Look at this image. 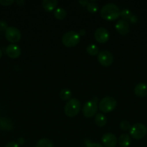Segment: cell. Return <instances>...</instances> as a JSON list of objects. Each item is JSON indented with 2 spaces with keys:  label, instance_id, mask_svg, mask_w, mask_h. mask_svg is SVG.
I'll return each instance as SVG.
<instances>
[{
  "label": "cell",
  "instance_id": "35",
  "mask_svg": "<svg viewBox=\"0 0 147 147\" xmlns=\"http://www.w3.org/2000/svg\"></svg>",
  "mask_w": 147,
  "mask_h": 147
},
{
  "label": "cell",
  "instance_id": "6",
  "mask_svg": "<svg viewBox=\"0 0 147 147\" xmlns=\"http://www.w3.org/2000/svg\"><path fill=\"white\" fill-rule=\"evenodd\" d=\"M129 133L131 137L133 138L134 139L139 140V139H143L146 136L147 133V128L143 123H135L131 127Z\"/></svg>",
  "mask_w": 147,
  "mask_h": 147
},
{
  "label": "cell",
  "instance_id": "21",
  "mask_svg": "<svg viewBox=\"0 0 147 147\" xmlns=\"http://www.w3.org/2000/svg\"><path fill=\"white\" fill-rule=\"evenodd\" d=\"M60 98L63 100H70L71 97V92L69 89L68 88H63L60 91Z\"/></svg>",
  "mask_w": 147,
  "mask_h": 147
},
{
  "label": "cell",
  "instance_id": "18",
  "mask_svg": "<svg viewBox=\"0 0 147 147\" xmlns=\"http://www.w3.org/2000/svg\"><path fill=\"white\" fill-rule=\"evenodd\" d=\"M35 147H54V145L50 139L43 138L37 142Z\"/></svg>",
  "mask_w": 147,
  "mask_h": 147
},
{
  "label": "cell",
  "instance_id": "11",
  "mask_svg": "<svg viewBox=\"0 0 147 147\" xmlns=\"http://www.w3.org/2000/svg\"><path fill=\"white\" fill-rule=\"evenodd\" d=\"M7 56L12 59H16L21 55V48L17 45L10 44L6 48Z\"/></svg>",
  "mask_w": 147,
  "mask_h": 147
},
{
  "label": "cell",
  "instance_id": "8",
  "mask_svg": "<svg viewBox=\"0 0 147 147\" xmlns=\"http://www.w3.org/2000/svg\"><path fill=\"white\" fill-rule=\"evenodd\" d=\"M97 60L101 65L104 67H108L113 63L114 57L110 52L108 50H102L98 53Z\"/></svg>",
  "mask_w": 147,
  "mask_h": 147
},
{
  "label": "cell",
  "instance_id": "9",
  "mask_svg": "<svg viewBox=\"0 0 147 147\" xmlns=\"http://www.w3.org/2000/svg\"><path fill=\"white\" fill-rule=\"evenodd\" d=\"M94 37L97 42L101 43V44H103V43L107 42L109 40V32L105 27H99L95 30Z\"/></svg>",
  "mask_w": 147,
  "mask_h": 147
},
{
  "label": "cell",
  "instance_id": "22",
  "mask_svg": "<svg viewBox=\"0 0 147 147\" xmlns=\"http://www.w3.org/2000/svg\"><path fill=\"white\" fill-rule=\"evenodd\" d=\"M88 11L90 13H96L98 10V5L95 1H89V3L86 6Z\"/></svg>",
  "mask_w": 147,
  "mask_h": 147
},
{
  "label": "cell",
  "instance_id": "15",
  "mask_svg": "<svg viewBox=\"0 0 147 147\" xmlns=\"http://www.w3.org/2000/svg\"><path fill=\"white\" fill-rule=\"evenodd\" d=\"M14 127L12 121L9 118H2L0 119V129L1 130H12Z\"/></svg>",
  "mask_w": 147,
  "mask_h": 147
},
{
  "label": "cell",
  "instance_id": "13",
  "mask_svg": "<svg viewBox=\"0 0 147 147\" xmlns=\"http://www.w3.org/2000/svg\"><path fill=\"white\" fill-rule=\"evenodd\" d=\"M134 93L140 98L145 97L147 95V84L144 83H140L137 84L134 88Z\"/></svg>",
  "mask_w": 147,
  "mask_h": 147
},
{
  "label": "cell",
  "instance_id": "28",
  "mask_svg": "<svg viewBox=\"0 0 147 147\" xmlns=\"http://www.w3.org/2000/svg\"><path fill=\"white\" fill-rule=\"evenodd\" d=\"M5 147H20V146H19L18 144L16 143V142H9L8 144H7Z\"/></svg>",
  "mask_w": 147,
  "mask_h": 147
},
{
  "label": "cell",
  "instance_id": "3",
  "mask_svg": "<svg viewBox=\"0 0 147 147\" xmlns=\"http://www.w3.org/2000/svg\"><path fill=\"white\" fill-rule=\"evenodd\" d=\"M62 43L66 47H74L77 45L80 41L79 33L75 31H69L62 36Z\"/></svg>",
  "mask_w": 147,
  "mask_h": 147
},
{
  "label": "cell",
  "instance_id": "19",
  "mask_svg": "<svg viewBox=\"0 0 147 147\" xmlns=\"http://www.w3.org/2000/svg\"><path fill=\"white\" fill-rule=\"evenodd\" d=\"M53 14H54V17L57 20H62L66 18V15H67V12H66V11L64 9L58 8L55 10L54 12H53Z\"/></svg>",
  "mask_w": 147,
  "mask_h": 147
},
{
  "label": "cell",
  "instance_id": "31",
  "mask_svg": "<svg viewBox=\"0 0 147 147\" xmlns=\"http://www.w3.org/2000/svg\"><path fill=\"white\" fill-rule=\"evenodd\" d=\"M79 36H84L85 35V34H86V30H84V29H81L80 30H79Z\"/></svg>",
  "mask_w": 147,
  "mask_h": 147
},
{
  "label": "cell",
  "instance_id": "17",
  "mask_svg": "<svg viewBox=\"0 0 147 147\" xmlns=\"http://www.w3.org/2000/svg\"><path fill=\"white\" fill-rule=\"evenodd\" d=\"M107 121H108L107 118L102 113H97L95 115V124L99 127H104L107 124Z\"/></svg>",
  "mask_w": 147,
  "mask_h": 147
},
{
  "label": "cell",
  "instance_id": "24",
  "mask_svg": "<svg viewBox=\"0 0 147 147\" xmlns=\"http://www.w3.org/2000/svg\"><path fill=\"white\" fill-rule=\"evenodd\" d=\"M131 127V123H130V122L128 121H122L120 123V128L122 131L130 130Z\"/></svg>",
  "mask_w": 147,
  "mask_h": 147
},
{
  "label": "cell",
  "instance_id": "23",
  "mask_svg": "<svg viewBox=\"0 0 147 147\" xmlns=\"http://www.w3.org/2000/svg\"><path fill=\"white\" fill-rule=\"evenodd\" d=\"M132 13L130 11L129 9H122V11H120V17L123 19V20H125L126 21L127 20H130L131 17H132Z\"/></svg>",
  "mask_w": 147,
  "mask_h": 147
},
{
  "label": "cell",
  "instance_id": "16",
  "mask_svg": "<svg viewBox=\"0 0 147 147\" xmlns=\"http://www.w3.org/2000/svg\"><path fill=\"white\" fill-rule=\"evenodd\" d=\"M131 136L128 134H122L118 139V144L120 147H128L131 144Z\"/></svg>",
  "mask_w": 147,
  "mask_h": 147
},
{
  "label": "cell",
  "instance_id": "4",
  "mask_svg": "<svg viewBox=\"0 0 147 147\" xmlns=\"http://www.w3.org/2000/svg\"><path fill=\"white\" fill-rule=\"evenodd\" d=\"M98 98L95 96L91 100L86 102L83 106L82 113L86 118H92L97 114V111Z\"/></svg>",
  "mask_w": 147,
  "mask_h": 147
},
{
  "label": "cell",
  "instance_id": "7",
  "mask_svg": "<svg viewBox=\"0 0 147 147\" xmlns=\"http://www.w3.org/2000/svg\"><path fill=\"white\" fill-rule=\"evenodd\" d=\"M5 37L7 41L14 44L18 42L21 40L22 34L17 28L14 27H9L5 31Z\"/></svg>",
  "mask_w": 147,
  "mask_h": 147
},
{
  "label": "cell",
  "instance_id": "12",
  "mask_svg": "<svg viewBox=\"0 0 147 147\" xmlns=\"http://www.w3.org/2000/svg\"><path fill=\"white\" fill-rule=\"evenodd\" d=\"M129 24L127 21L120 20L115 24V30L121 35H125L129 32Z\"/></svg>",
  "mask_w": 147,
  "mask_h": 147
},
{
  "label": "cell",
  "instance_id": "33",
  "mask_svg": "<svg viewBox=\"0 0 147 147\" xmlns=\"http://www.w3.org/2000/svg\"><path fill=\"white\" fill-rule=\"evenodd\" d=\"M16 3L18 6H22L24 4V0H19V1H16Z\"/></svg>",
  "mask_w": 147,
  "mask_h": 147
},
{
  "label": "cell",
  "instance_id": "32",
  "mask_svg": "<svg viewBox=\"0 0 147 147\" xmlns=\"http://www.w3.org/2000/svg\"><path fill=\"white\" fill-rule=\"evenodd\" d=\"M79 3L82 6H86H86H87V4L89 3V1H79Z\"/></svg>",
  "mask_w": 147,
  "mask_h": 147
},
{
  "label": "cell",
  "instance_id": "34",
  "mask_svg": "<svg viewBox=\"0 0 147 147\" xmlns=\"http://www.w3.org/2000/svg\"><path fill=\"white\" fill-rule=\"evenodd\" d=\"M1 57H2V52H1V50L0 49V59L1 58Z\"/></svg>",
  "mask_w": 147,
  "mask_h": 147
},
{
  "label": "cell",
  "instance_id": "29",
  "mask_svg": "<svg viewBox=\"0 0 147 147\" xmlns=\"http://www.w3.org/2000/svg\"><path fill=\"white\" fill-rule=\"evenodd\" d=\"M130 20H131V22L133 23V24H134V23H135L137 21H138V19H137L136 16L132 15V17H131V19H130Z\"/></svg>",
  "mask_w": 147,
  "mask_h": 147
},
{
  "label": "cell",
  "instance_id": "14",
  "mask_svg": "<svg viewBox=\"0 0 147 147\" xmlns=\"http://www.w3.org/2000/svg\"><path fill=\"white\" fill-rule=\"evenodd\" d=\"M43 7L46 11L50 12V11H55L56 9V7L58 5V1L56 0H44L43 1Z\"/></svg>",
  "mask_w": 147,
  "mask_h": 147
},
{
  "label": "cell",
  "instance_id": "25",
  "mask_svg": "<svg viewBox=\"0 0 147 147\" xmlns=\"http://www.w3.org/2000/svg\"><path fill=\"white\" fill-rule=\"evenodd\" d=\"M8 27L7 22L4 20H0V31H6Z\"/></svg>",
  "mask_w": 147,
  "mask_h": 147
},
{
  "label": "cell",
  "instance_id": "30",
  "mask_svg": "<svg viewBox=\"0 0 147 147\" xmlns=\"http://www.w3.org/2000/svg\"><path fill=\"white\" fill-rule=\"evenodd\" d=\"M24 138H22V137L19 138L18 140H17V144H20V145H22V144H24Z\"/></svg>",
  "mask_w": 147,
  "mask_h": 147
},
{
  "label": "cell",
  "instance_id": "20",
  "mask_svg": "<svg viewBox=\"0 0 147 147\" xmlns=\"http://www.w3.org/2000/svg\"><path fill=\"white\" fill-rule=\"evenodd\" d=\"M86 53L91 56H95L99 53V48L95 45H89L86 48Z\"/></svg>",
  "mask_w": 147,
  "mask_h": 147
},
{
  "label": "cell",
  "instance_id": "27",
  "mask_svg": "<svg viewBox=\"0 0 147 147\" xmlns=\"http://www.w3.org/2000/svg\"><path fill=\"white\" fill-rule=\"evenodd\" d=\"M86 147H104L102 144L98 143H89L86 144Z\"/></svg>",
  "mask_w": 147,
  "mask_h": 147
},
{
  "label": "cell",
  "instance_id": "5",
  "mask_svg": "<svg viewBox=\"0 0 147 147\" xmlns=\"http://www.w3.org/2000/svg\"><path fill=\"white\" fill-rule=\"evenodd\" d=\"M117 101L111 96H106L100 100L99 103V110L102 113H110L116 108Z\"/></svg>",
  "mask_w": 147,
  "mask_h": 147
},
{
  "label": "cell",
  "instance_id": "26",
  "mask_svg": "<svg viewBox=\"0 0 147 147\" xmlns=\"http://www.w3.org/2000/svg\"><path fill=\"white\" fill-rule=\"evenodd\" d=\"M14 1L13 0H0V4H1L2 6H10L11 4H14Z\"/></svg>",
  "mask_w": 147,
  "mask_h": 147
},
{
  "label": "cell",
  "instance_id": "2",
  "mask_svg": "<svg viewBox=\"0 0 147 147\" xmlns=\"http://www.w3.org/2000/svg\"><path fill=\"white\" fill-rule=\"evenodd\" d=\"M81 109V103L78 99L71 98L64 107V113L69 117H74L79 114Z\"/></svg>",
  "mask_w": 147,
  "mask_h": 147
},
{
  "label": "cell",
  "instance_id": "1",
  "mask_svg": "<svg viewBox=\"0 0 147 147\" xmlns=\"http://www.w3.org/2000/svg\"><path fill=\"white\" fill-rule=\"evenodd\" d=\"M120 15V11L118 7L112 3L105 4L101 9L100 16L106 21H114Z\"/></svg>",
  "mask_w": 147,
  "mask_h": 147
},
{
  "label": "cell",
  "instance_id": "10",
  "mask_svg": "<svg viewBox=\"0 0 147 147\" xmlns=\"http://www.w3.org/2000/svg\"><path fill=\"white\" fill-rule=\"evenodd\" d=\"M101 141L102 144L106 147H115L118 144V139L115 134L112 133H106L102 136Z\"/></svg>",
  "mask_w": 147,
  "mask_h": 147
}]
</instances>
